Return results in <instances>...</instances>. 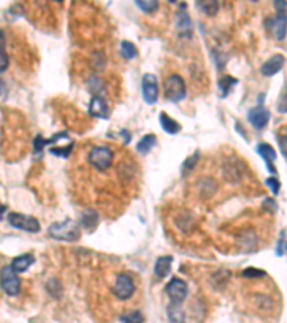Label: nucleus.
Here are the masks:
<instances>
[{
	"instance_id": "obj_9",
	"label": "nucleus",
	"mask_w": 287,
	"mask_h": 323,
	"mask_svg": "<svg viewBox=\"0 0 287 323\" xmlns=\"http://www.w3.org/2000/svg\"><path fill=\"white\" fill-rule=\"evenodd\" d=\"M142 98L148 105H154L158 99V83L152 73H145L142 76Z\"/></svg>"
},
{
	"instance_id": "obj_1",
	"label": "nucleus",
	"mask_w": 287,
	"mask_h": 323,
	"mask_svg": "<svg viewBox=\"0 0 287 323\" xmlns=\"http://www.w3.org/2000/svg\"><path fill=\"white\" fill-rule=\"evenodd\" d=\"M47 233L52 239L55 240H62V242H75L80 236V229L78 223L73 220L66 219L63 221H56L52 223L47 229Z\"/></svg>"
},
{
	"instance_id": "obj_13",
	"label": "nucleus",
	"mask_w": 287,
	"mask_h": 323,
	"mask_svg": "<svg viewBox=\"0 0 287 323\" xmlns=\"http://www.w3.org/2000/svg\"><path fill=\"white\" fill-rule=\"evenodd\" d=\"M285 65V56L283 55H273L272 58L269 60H266L262 68H260V72L263 73L264 76H273L276 73H279V70L283 68Z\"/></svg>"
},
{
	"instance_id": "obj_6",
	"label": "nucleus",
	"mask_w": 287,
	"mask_h": 323,
	"mask_svg": "<svg viewBox=\"0 0 287 323\" xmlns=\"http://www.w3.org/2000/svg\"><path fill=\"white\" fill-rule=\"evenodd\" d=\"M7 221L11 227L27 231V233H37L40 230V224H39L37 219H34L32 216L22 214V213H9Z\"/></svg>"
},
{
	"instance_id": "obj_33",
	"label": "nucleus",
	"mask_w": 287,
	"mask_h": 323,
	"mask_svg": "<svg viewBox=\"0 0 287 323\" xmlns=\"http://www.w3.org/2000/svg\"><path fill=\"white\" fill-rule=\"evenodd\" d=\"M277 109H279V112H282V114H286L287 112V86L283 89V92H282L280 98H279Z\"/></svg>"
},
{
	"instance_id": "obj_35",
	"label": "nucleus",
	"mask_w": 287,
	"mask_h": 323,
	"mask_svg": "<svg viewBox=\"0 0 287 323\" xmlns=\"http://www.w3.org/2000/svg\"><path fill=\"white\" fill-rule=\"evenodd\" d=\"M266 184L269 185V188L272 190V193L273 194H279V190H280V183H279V180L275 178V177H270L267 181H266Z\"/></svg>"
},
{
	"instance_id": "obj_12",
	"label": "nucleus",
	"mask_w": 287,
	"mask_h": 323,
	"mask_svg": "<svg viewBox=\"0 0 287 323\" xmlns=\"http://www.w3.org/2000/svg\"><path fill=\"white\" fill-rule=\"evenodd\" d=\"M270 121V111L264 106H256L249 111V122L256 129H263Z\"/></svg>"
},
{
	"instance_id": "obj_21",
	"label": "nucleus",
	"mask_w": 287,
	"mask_h": 323,
	"mask_svg": "<svg viewBox=\"0 0 287 323\" xmlns=\"http://www.w3.org/2000/svg\"><path fill=\"white\" fill-rule=\"evenodd\" d=\"M157 144V137L148 134V135H144L142 138L139 139V142L137 144V151L141 154H148L151 148Z\"/></svg>"
},
{
	"instance_id": "obj_23",
	"label": "nucleus",
	"mask_w": 287,
	"mask_h": 323,
	"mask_svg": "<svg viewBox=\"0 0 287 323\" xmlns=\"http://www.w3.org/2000/svg\"><path fill=\"white\" fill-rule=\"evenodd\" d=\"M119 321L121 323H142L144 315L141 311H128L119 316Z\"/></svg>"
},
{
	"instance_id": "obj_3",
	"label": "nucleus",
	"mask_w": 287,
	"mask_h": 323,
	"mask_svg": "<svg viewBox=\"0 0 287 323\" xmlns=\"http://www.w3.org/2000/svg\"><path fill=\"white\" fill-rule=\"evenodd\" d=\"M0 286L7 296H16L20 292V280L11 265H4L0 270Z\"/></svg>"
},
{
	"instance_id": "obj_11",
	"label": "nucleus",
	"mask_w": 287,
	"mask_h": 323,
	"mask_svg": "<svg viewBox=\"0 0 287 323\" xmlns=\"http://www.w3.org/2000/svg\"><path fill=\"white\" fill-rule=\"evenodd\" d=\"M88 112L89 115L93 118H102V119H108L109 118V108H108V102L105 101L101 95H93L88 106Z\"/></svg>"
},
{
	"instance_id": "obj_22",
	"label": "nucleus",
	"mask_w": 287,
	"mask_h": 323,
	"mask_svg": "<svg viewBox=\"0 0 287 323\" xmlns=\"http://www.w3.org/2000/svg\"><path fill=\"white\" fill-rule=\"evenodd\" d=\"M80 224H82L86 230H93L95 226L98 224V214H96L93 210H86V211H83Z\"/></svg>"
},
{
	"instance_id": "obj_31",
	"label": "nucleus",
	"mask_w": 287,
	"mask_h": 323,
	"mask_svg": "<svg viewBox=\"0 0 287 323\" xmlns=\"http://www.w3.org/2000/svg\"><path fill=\"white\" fill-rule=\"evenodd\" d=\"M88 85H89V88H91L92 92L95 93V96H96V95H99V93L102 92L103 89H105L102 79H99L98 76H92L91 79H89V82H88Z\"/></svg>"
},
{
	"instance_id": "obj_16",
	"label": "nucleus",
	"mask_w": 287,
	"mask_h": 323,
	"mask_svg": "<svg viewBox=\"0 0 287 323\" xmlns=\"http://www.w3.org/2000/svg\"><path fill=\"white\" fill-rule=\"evenodd\" d=\"M257 152L263 157V160L266 161V164H267V168L272 171V174H276L275 167H273V162L276 161L277 155H276L273 147H272V145H269V144H260V145L257 147Z\"/></svg>"
},
{
	"instance_id": "obj_4",
	"label": "nucleus",
	"mask_w": 287,
	"mask_h": 323,
	"mask_svg": "<svg viewBox=\"0 0 287 323\" xmlns=\"http://www.w3.org/2000/svg\"><path fill=\"white\" fill-rule=\"evenodd\" d=\"M114 152L108 147H95L88 154V162L98 171H105L111 167Z\"/></svg>"
},
{
	"instance_id": "obj_37",
	"label": "nucleus",
	"mask_w": 287,
	"mask_h": 323,
	"mask_svg": "<svg viewBox=\"0 0 287 323\" xmlns=\"http://www.w3.org/2000/svg\"><path fill=\"white\" fill-rule=\"evenodd\" d=\"M121 135H124V138H125V144H128V142H129V139H131L129 132H128L126 129H122V131H121Z\"/></svg>"
},
{
	"instance_id": "obj_19",
	"label": "nucleus",
	"mask_w": 287,
	"mask_h": 323,
	"mask_svg": "<svg viewBox=\"0 0 287 323\" xmlns=\"http://www.w3.org/2000/svg\"><path fill=\"white\" fill-rule=\"evenodd\" d=\"M160 122L162 129H164L167 134L174 135V134H177V132L181 131V125H180L175 119H172L168 114H165V112H161L160 114Z\"/></svg>"
},
{
	"instance_id": "obj_36",
	"label": "nucleus",
	"mask_w": 287,
	"mask_h": 323,
	"mask_svg": "<svg viewBox=\"0 0 287 323\" xmlns=\"http://www.w3.org/2000/svg\"><path fill=\"white\" fill-rule=\"evenodd\" d=\"M279 145H280V150L283 152V155L287 158V134L279 137Z\"/></svg>"
},
{
	"instance_id": "obj_17",
	"label": "nucleus",
	"mask_w": 287,
	"mask_h": 323,
	"mask_svg": "<svg viewBox=\"0 0 287 323\" xmlns=\"http://www.w3.org/2000/svg\"><path fill=\"white\" fill-rule=\"evenodd\" d=\"M34 263V257L32 254L26 253L22 254V256H17V257H14L13 259V262H11V267H13V270L16 272V273H23V272H26L30 266Z\"/></svg>"
},
{
	"instance_id": "obj_38",
	"label": "nucleus",
	"mask_w": 287,
	"mask_h": 323,
	"mask_svg": "<svg viewBox=\"0 0 287 323\" xmlns=\"http://www.w3.org/2000/svg\"><path fill=\"white\" fill-rule=\"evenodd\" d=\"M4 211H6V206L0 204V221L3 220V214H4Z\"/></svg>"
},
{
	"instance_id": "obj_20",
	"label": "nucleus",
	"mask_w": 287,
	"mask_h": 323,
	"mask_svg": "<svg viewBox=\"0 0 287 323\" xmlns=\"http://www.w3.org/2000/svg\"><path fill=\"white\" fill-rule=\"evenodd\" d=\"M168 319L171 323H185V313H184L181 305L177 303H170L167 308Z\"/></svg>"
},
{
	"instance_id": "obj_10",
	"label": "nucleus",
	"mask_w": 287,
	"mask_h": 323,
	"mask_svg": "<svg viewBox=\"0 0 287 323\" xmlns=\"http://www.w3.org/2000/svg\"><path fill=\"white\" fill-rule=\"evenodd\" d=\"M266 27L269 33L275 37L276 40H283L287 33V20L280 16H273L266 20Z\"/></svg>"
},
{
	"instance_id": "obj_14",
	"label": "nucleus",
	"mask_w": 287,
	"mask_h": 323,
	"mask_svg": "<svg viewBox=\"0 0 287 323\" xmlns=\"http://www.w3.org/2000/svg\"><path fill=\"white\" fill-rule=\"evenodd\" d=\"M187 6L181 3L180 4V10L177 12V29H178V32L180 33H183L184 36H188L191 35V19H190V16L187 14V12L184 10Z\"/></svg>"
},
{
	"instance_id": "obj_34",
	"label": "nucleus",
	"mask_w": 287,
	"mask_h": 323,
	"mask_svg": "<svg viewBox=\"0 0 287 323\" xmlns=\"http://www.w3.org/2000/svg\"><path fill=\"white\" fill-rule=\"evenodd\" d=\"M275 7L277 10V16L287 20V3L286 1H275Z\"/></svg>"
},
{
	"instance_id": "obj_15",
	"label": "nucleus",
	"mask_w": 287,
	"mask_h": 323,
	"mask_svg": "<svg viewBox=\"0 0 287 323\" xmlns=\"http://www.w3.org/2000/svg\"><path fill=\"white\" fill-rule=\"evenodd\" d=\"M172 267V257L171 256H161L157 259L155 266H154V273L158 279H164L170 275Z\"/></svg>"
},
{
	"instance_id": "obj_29",
	"label": "nucleus",
	"mask_w": 287,
	"mask_h": 323,
	"mask_svg": "<svg viewBox=\"0 0 287 323\" xmlns=\"http://www.w3.org/2000/svg\"><path fill=\"white\" fill-rule=\"evenodd\" d=\"M241 276L244 279H263V277H267L266 272L264 270H259V269H254V267H249L246 270H243Z\"/></svg>"
},
{
	"instance_id": "obj_24",
	"label": "nucleus",
	"mask_w": 287,
	"mask_h": 323,
	"mask_svg": "<svg viewBox=\"0 0 287 323\" xmlns=\"http://www.w3.org/2000/svg\"><path fill=\"white\" fill-rule=\"evenodd\" d=\"M121 53H122V56H124V58L128 59V60H131V59L137 58L138 49L132 42L124 40V42H121Z\"/></svg>"
},
{
	"instance_id": "obj_32",
	"label": "nucleus",
	"mask_w": 287,
	"mask_h": 323,
	"mask_svg": "<svg viewBox=\"0 0 287 323\" xmlns=\"http://www.w3.org/2000/svg\"><path fill=\"white\" fill-rule=\"evenodd\" d=\"M7 66H9V58H7V53L4 50L3 42H0V73L7 69Z\"/></svg>"
},
{
	"instance_id": "obj_8",
	"label": "nucleus",
	"mask_w": 287,
	"mask_h": 323,
	"mask_svg": "<svg viewBox=\"0 0 287 323\" xmlns=\"http://www.w3.org/2000/svg\"><path fill=\"white\" fill-rule=\"evenodd\" d=\"M250 303L254 308V311L262 312V313H266V315L272 313L277 306V302L269 293H263V292L253 293L250 296Z\"/></svg>"
},
{
	"instance_id": "obj_7",
	"label": "nucleus",
	"mask_w": 287,
	"mask_h": 323,
	"mask_svg": "<svg viewBox=\"0 0 287 323\" xmlns=\"http://www.w3.org/2000/svg\"><path fill=\"white\" fill-rule=\"evenodd\" d=\"M165 289H167V295L171 300V303L181 305L188 296V285L178 277L171 279Z\"/></svg>"
},
{
	"instance_id": "obj_30",
	"label": "nucleus",
	"mask_w": 287,
	"mask_h": 323,
	"mask_svg": "<svg viewBox=\"0 0 287 323\" xmlns=\"http://www.w3.org/2000/svg\"><path fill=\"white\" fill-rule=\"evenodd\" d=\"M73 141H70L69 142L68 147H65V148H50L49 152L52 154V155H56V157H62V158H68L69 155H70V152L73 150Z\"/></svg>"
},
{
	"instance_id": "obj_27",
	"label": "nucleus",
	"mask_w": 287,
	"mask_h": 323,
	"mask_svg": "<svg viewBox=\"0 0 287 323\" xmlns=\"http://www.w3.org/2000/svg\"><path fill=\"white\" fill-rule=\"evenodd\" d=\"M137 6L142 10L144 13H154L158 9V1H154V0H148V1H141L137 0L135 1Z\"/></svg>"
},
{
	"instance_id": "obj_18",
	"label": "nucleus",
	"mask_w": 287,
	"mask_h": 323,
	"mask_svg": "<svg viewBox=\"0 0 287 323\" xmlns=\"http://www.w3.org/2000/svg\"><path fill=\"white\" fill-rule=\"evenodd\" d=\"M62 138H69L68 132H57L55 134L52 138L45 139L43 137H40V135H37L36 138L33 139V150L34 152H40V151L45 148L46 145H50V144H55L57 141H60Z\"/></svg>"
},
{
	"instance_id": "obj_5",
	"label": "nucleus",
	"mask_w": 287,
	"mask_h": 323,
	"mask_svg": "<svg viewBox=\"0 0 287 323\" xmlns=\"http://www.w3.org/2000/svg\"><path fill=\"white\" fill-rule=\"evenodd\" d=\"M134 292H135V285H134V280L131 277L125 273L116 276L114 285L111 288V293L116 299L128 300L129 298H132Z\"/></svg>"
},
{
	"instance_id": "obj_25",
	"label": "nucleus",
	"mask_w": 287,
	"mask_h": 323,
	"mask_svg": "<svg viewBox=\"0 0 287 323\" xmlns=\"http://www.w3.org/2000/svg\"><path fill=\"white\" fill-rule=\"evenodd\" d=\"M197 6L208 16H214L218 12V7H220L218 1H200V3H197Z\"/></svg>"
},
{
	"instance_id": "obj_2",
	"label": "nucleus",
	"mask_w": 287,
	"mask_h": 323,
	"mask_svg": "<svg viewBox=\"0 0 287 323\" xmlns=\"http://www.w3.org/2000/svg\"><path fill=\"white\" fill-rule=\"evenodd\" d=\"M164 92H165V98L168 101L180 102L187 95V85L180 75L172 73L164 82Z\"/></svg>"
},
{
	"instance_id": "obj_26",
	"label": "nucleus",
	"mask_w": 287,
	"mask_h": 323,
	"mask_svg": "<svg viewBox=\"0 0 287 323\" xmlns=\"http://www.w3.org/2000/svg\"><path fill=\"white\" fill-rule=\"evenodd\" d=\"M218 85H220V89H221L223 95L226 96V95L231 91V88H233L234 85H237V79H234V78H231V76H224V78L220 79Z\"/></svg>"
},
{
	"instance_id": "obj_28",
	"label": "nucleus",
	"mask_w": 287,
	"mask_h": 323,
	"mask_svg": "<svg viewBox=\"0 0 287 323\" xmlns=\"http://www.w3.org/2000/svg\"><path fill=\"white\" fill-rule=\"evenodd\" d=\"M198 158H200V151H195L194 154L183 164V175H187L194 168L195 165H197V162H198Z\"/></svg>"
}]
</instances>
